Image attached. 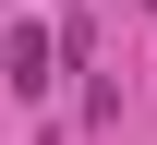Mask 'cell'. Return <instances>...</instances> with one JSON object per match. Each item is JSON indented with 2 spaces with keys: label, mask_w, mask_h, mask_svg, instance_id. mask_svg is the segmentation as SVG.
Returning <instances> with one entry per match:
<instances>
[{
  "label": "cell",
  "mask_w": 157,
  "mask_h": 145,
  "mask_svg": "<svg viewBox=\"0 0 157 145\" xmlns=\"http://www.w3.org/2000/svg\"><path fill=\"white\" fill-rule=\"evenodd\" d=\"M0 85H12V97L48 85V24H12V36H0Z\"/></svg>",
  "instance_id": "cell-1"
}]
</instances>
